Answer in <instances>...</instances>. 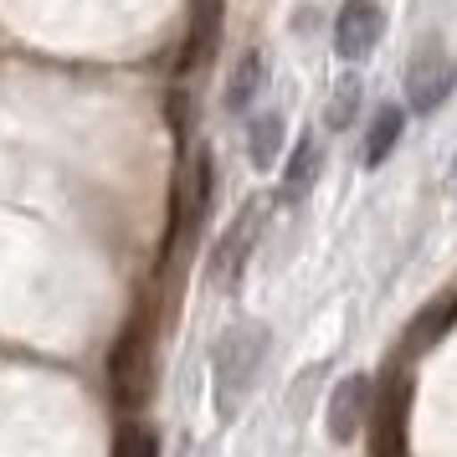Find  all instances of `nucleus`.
I'll use <instances>...</instances> for the list:
<instances>
[{"label":"nucleus","instance_id":"obj_1","mask_svg":"<svg viewBox=\"0 0 457 457\" xmlns=\"http://www.w3.org/2000/svg\"><path fill=\"white\" fill-rule=\"evenodd\" d=\"M268 354V329L262 324H237L216 339V354H211V370H216V411L231 416L237 411V395L252 386V375Z\"/></svg>","mask_w":457,"mask_h":457},{"label":"nucleus","instance_id":"obj_2","mask_svg":"<svg viewBox=\"0 0 457 457\" xmlns=\"http://www.w3.org/2000/svg\"><path fill=\"white\" fill-rule=\"evenodd\" d=\"M257 231H262V201H247V211L231 221L227 237L211 252V283H216V288H231V283L242 278L252 247H257Z\"/></svg>","mask_w":457,"mask_h":457},{"label":"nucleus","instance_id":"obj_3","mask_svg":"<svg viewBox=\"0 0 457 457\" xmlns=\"http://www.w3.org/2000/svg\"><path fill=\"white\" fill-rule=\"evenodd\" d=\"M453 78L457 67L436 46H421L411 57V67H406V104H411V113H436L453 98Z\"/></svg>","mask_w":457,"mask_h":457},{"label":"nucleus","instance_id":"obj_4","mask_svg":"<svg viewBox=\"0 0 457 457\" xmlns=\"http://www.w3.org/2000/svg\"><path fill=\"white\" fill-rule=\"evenodd\" d=\"M380 31H386V11L375 0H345V11L334 21V46H339L345 62H360V57L375 52Z\"/></svg>","mask_w":457,"mask_h":457},{"label":"nucleus","instance_id":"obj_5","mask_svg":"<svg viewBox=\"0 0 457 457\" xmlns=\"http://www.w3.org/2000/svg\"><path fill=\"white\" fill-rule=\"evenodd\" d=\"M108 365H113V395H119L124 406H139V401L149 395V375H154L149 370L154 360H149L145 329H129L124 339L113 345V360H108Z\"/></svg>","mask_w":457,"mask_h":457},{"label":"nucleus","instance_id":"obj_6","mask_svg":"<svg viewBox=\"0 0 457 457\" xmlns=\"http://www.w3.org/2000/svg\"><path fill=\"white\" fill-rule=\"evenodd\" d=\"M370 401H375V386L365 375H345L329 395V436L334 442H354L360 427L370 421Z\"/></svg>","mask_w":457,"mask_h":457},{"label":"nucleus","instance_id":"obj_7","mask_svg":"<svg viewBox=\"0 0 457 457\" xmlns=\"http://www.w3.org/2000/svg\"><path fill=\"white\" fill-rule=\"evenodd\" d=\"M319 170H324V154H319V139L303 134L298 145H293L288 165H283V201H303L309 186L319 180Z\"/></svg>","mask_w":457,"mask_h":457},{"label":"nucleus","instance_id":"obj_8","mask_svg":"<svg viewBox=\"0 0 457 457\" xmlns=\"http://www.w3.org/2000/svg\"><path fill=\"white\" fill-rule=\"evenodd\" d=\"M401 129H406V113H401V108H380V113H375V124L365 129V145H360V165H365V170H380V165H386V154L395 149Z\"/></svg>","mask_w":457,"mask_h":457},{"label":"nucleus","instance_id":"obj_9","mask_svg":"<svg viewBox=\"0 0 457 457\" xmlns=\"http://www.w3.org/2000/svg\"><path fill=\"white\" fill-rule=\"evenodd\" d=\"M262 83H268V57L262 52H242V62L231 67V78H227V108L242 113L262 93Z\"/></svg>","mask_w":457,"mask_h":457},{"label":"nucleus","instance_id":"obj_10","mask_svg":"<svg viewBox=\"0 0 457 457\" xmlns=\"http://www.w3.org/2000/svg\"><path fill=\"white\" fill-rule=\"evenodd\" d=\"M216 31H221V0H195V26H190L186 67L190 62H206L211 46H216Z\"/></svg>","mask_w":457,"mask_h":457},{"label":"nucleus","instance_id":"obj_11","mask_svg":"<svg viewBox=\"0 0 457 457\" xmlns=\"http://www.w3.org/2000/svg\"><path fill=\"white\" fill-rule=\"evenodd\" d=\"M278 145H283V119L278 113H262V119H252V134H247V154L257 170H268L278 160Z\"/></svg>","mask_w":457,"mask_h":457},{"label":"nucleus","instance_id":"obj_12","mask_svg":"<svg viewBox=\"0 0 457 457\" xmlns=\"http://www.w3.org/2000/svg\"><path fill=\"white\" fill-rule=\"evenodd\" d=\"M360 98H365L360 78H339L334 93H329V104H324V124H329V129H350L354 113H360Z\"/></svg>","mask_w":457,"mask_h":457},{"label":"nucleus","instance_id":"obj_13","mask_svg":"<svg viewBox=\"0 0 457 457\" xmlns=\"http://www.w3.org/2000/svg\"><path fill=\"white\" fill-rule=\"evenodd\" d=\"M119 457H160V436L149 427H124L119 436Z\"/></svg>","mask_w":457,"mask_h":457},{"label":"nucleus","instance_id":"obj_14","mask_svg":"<svg viewBox=\"0 0 457 457\" xmlns=\"http://www.w3.org/2000/svg\"><path fill=\"white\" fill-rule=\"evenodd\" d=\"M453 186H457V165H453Z\"/></svg>","mask_w":457,"mask_h":457}]
</instances>
